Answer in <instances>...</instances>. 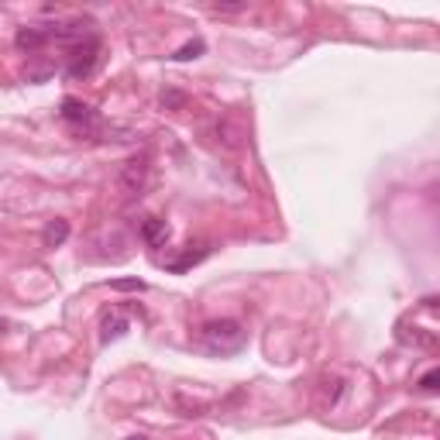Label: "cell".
<instances>
[{
    "instance_id": "6da1fadb",
    "label": "cell",
    "mask_w": 440,
    "mask_h": 440,
    "mask_svg": "<svg viewBox=\"0 0 440 440\" xmlns=\"http://www.w3.org/2000/svg\"><path fill=\"white\" fill-rule=\"evenodd\" d=\"M200 344L210 355H238L248 344V330L238 320H210L200 327Z\"/></svg>"
},
{
    "instance_id": "7a4b0ae2",
    "label": "cell",
    "mask_w": 440,
    "mask_h": 440,
    "mask_svg": "<svg viewBox=\"0 0 440 440\" xmlns=\"http://www.w3.org/2000/svg\"><path fill=\"white\" fill-rule=\"evenodd\" d=\"M97 55H100V35L90 38V41H83V45H73L69 55H66V76H69V80L90 76L93 66H97Z\"/></svg>"
},
{
    "instance_id": "3957f363",
    "label": "cell",
    "mask_w": 440,
    "mask_h": 440,
    "mask_svg": "<svg viewBox=\"0 0 440 440\" xmlns=\"http://www.w3.org/2000/svg\"><path fill=\"white\" fill-rule=\"evenodd\" d=\"M148 186V159H127L118 172V190L124 197H138Z\"/></svg>"
},
{
    "instance_id": "277c9868",
    "label": "cell",
    "mask_w": 440,
    "mask_h": 440,
    "mask_svg": "<svg viewBox=\"0 0 440 440\" xmlns=\"http://www.w3.org/2000/svg\"><path fill=\"white\" fill-rule=\"evenodd\" d=\"M62 120L66 124H76V127H90V124H100V114L90 107V104H83V100H76V97H66L62 100Z\"/></svg>"
},
{
    "instance_id": "5b68a950",
    "label": "cell",
    "mask_w": 440,
    "mask_h": 440,
    "mask_svg": "<svg viewBox=\"0 0 440 440\" xmlns=\"http://www.w3.org/2000/svg\"><path fill=\"white\" fill-rule=\"evenodd\" d=\"M48 41H52L48 24H24V28H17V35H14V45H17L21 52H38Z\"/></svg>"
},
{
    "instance_id": "8992f818",
    "label": "cell",
    "mask_w": 440,
    "mask_h": 440,
    "mask_svg": "<svg viewBox=\"0 0 440 440\" xmlns=\"http://www.w3.org/2000/svg\"><path fill=\"white\" fill-rule=\"evenodd\" d=\"M131 330V320L124 317V313H107L104 317V327H100V344H111V341H118Z\"/></svg>"
},
{
    "instance_id": "52a82bcc",
    "label": "cell",
    "mask_w": 440,
    "mask_h": 440,
    "mask_svg": "<svg viewBox=\"0 0 440 440\" xmlns=\"http://www.w3.org/2000/svg\"><path fill=\"white\" fill-rule=\"evenodd\" d=\"M66 238H69V220H66V217H55V220H48L45 231H41V248H59V244H66Z\"/></svg>"
},
{
    "instance_id": "ba28073f",
    "label": "cell",
    "mask_w": 440,
    "mask_h": 440,
    "mask_svg": "<svg viewBox=\"0 0 440 440\" xmlns=\"http://www.w3.org/2000/svg\"><path fill=\"white\" fill-rule=\"evenodd\" d=\"M165 238H169V224H165L162 217H145V220H141V241H145V244L155 248V244H162Z\"/></svg>"
},
{
    "instance_id": "9c48e42d",
    "label": "cell",
    "mask_w": 440,
    "mask_h": 440,
    "mask_svg": "<svg viewBox=\"0 0 440 440\" xmlns=\"http://www.w3.org/2000/svg\"><path fill=\"white\" fill-rule=\"evenodd\" d=\"M210 255V244H200V251H186L183 258H176V262H169L165 269L169 272H186V269H193V265H200L203 258Z\"/></svg>"
},
{
    "instance_id": "30bf717a",
    "label": "cell",
    "mask_w": 440,
    "mask_h": 440,
    "mask_svg": "<svg viewBox=\"0 0 440 440\" xmlns=\"http://www.w3.org/2000/svg\"><path fill=\"white\" fill-rule=\"evenodd\" d=\"M203 52H206V41L193 38V41H186L183 48H176V52H172V62H190V59H200Z\"/></svg>"
},
{
    "instance_id": "8fae6325",
    "label": "cell",
    "mask_w": 440,
    "mask_h": 440,
    "mask_svg": "<svg viewBox=\"0 0 440 440\" xmlns=\"http://www.w3.org/2000/svg\"><path fill=\"white\" fill-rule=\"evenodd\" d=\"M183 104H186V93H179V90H165L162 93V107L165 111H179Z\"/></svg>"
},
{
    "instance_id": "7c38bea8",
    "label": "cell",
    "mask_w": 440,
    "mask_h": 440,
    "mask_svg": "<svg viewBox=\"0 0 440 440\" xmlns=\"http://www.w3.org/2000/svg\"><path fill=\"white\" fill-rule=\"evenodd\" d=\"M111 289H118V292H145V282L141 279H114Z\"/></svg>"
},
{
    "instance_id": "4fadbf2b",
    "label": "cell",
    "mask_w": 440,
    "mask_h": 440,
    "mask_svg": "<svg viewBox=\"0 0 440 440\" xmlns=\"http://www.w3.org/2000/svg\"><path fill=\"white\" fill-rule=\"evenodd\" d=\"M437 382H440V371L430 368V371L420 378V392H430V396H434V392H437Z\"/></svg>"
},
{
    "instance_id": "5bb4252c",
    "label": "cell",
    "mask_w": 440,
    "mask_h": 440,
    "mask_svg": "<svg viewBox=\"0 0 440 440\" xmlns=\"http://www.w3.org/2000/svg\"><path fill=\"white\" fill-rule=\"evenodd\" d=\"M210 10L213 14H244L248 3H210Z\"/></svg>"
},
{
    "instance_id": "9a60e30c",
    "label": "cell",
    "mask_w": 440,
    "mask_h": 440,
    "mask_svg": "<svg viewBox=\"0 0 440 440\" xmlns=\"http://www.w3.org/2000/svg\"><path fill=\"white\" fill-rule=\"evenodd\" d=\"M127 440H152V437H127Z\"/></svg>"
}]
</instances>
